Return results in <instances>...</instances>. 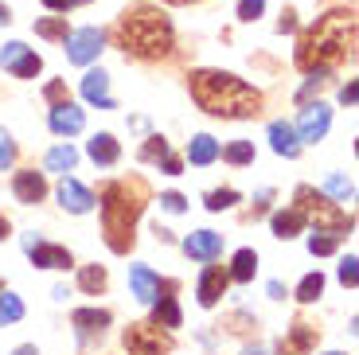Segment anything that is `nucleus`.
Listing matches in <instances>:
<instances>
[{"instance_id": "obj_1", "label": "nucleus", "mask_w": 359, "mask_h": 355, "mask_svg": "<svg viewBox=\"0 0 359 355\" xmlns=\"http://www.w3.org/2000/svg\"><path fill=\"white\" fill-rule=\"evenodd\" d=\"M188 90L196 106L211 117H254L262 109L258 90L226 71H196L188 79Z\"/></svg>"}, {"instance_id": "obj_2", "label": "nucleus", "mask_w": 359, "mask_h": 355, "mask_svg": "<svg viewBox=\"0 0 359 355\" xmlns=\"http://www.w3.org/2000/svg\"><path fill=\"white\" fill-rule=\"evenodd\" d=\"M355 51V12H328L320 16L305 36H301V47H297V67H336L344 62L348 55Z\"/></svg>"}, {"instance_id": "obj_3", "label": "nucleus", "mask_w": 359, "mask_h": 355, "mask_svg": "<svg viewBox=\"0 0 359 355\" xmlns=\"http://www.w3.org/2000/svg\"><path fill=\"white\" fill-rule=\"evenodd\" d=\"M144 199H149L144 180H114L102 187V231H106V246L114 254H129L133 222L141 219Z\"/></svg>"}, {"instance_id": "obj_4", "label": "nucleus", "mask_w": 359, "mask_h": 355, "mask_svg": "<svg viewBox=\"0 0 359 355\" xmlns=\"http://www.w3.org/2000/svg\"><path fill=\"white\" fill-rule=\"evenodd\" d=\"M117 43L137 59H161L172 51V24L156 8H133L117 24Z\"/></svg>"}, {"instance_id": "obj_5", "label": "nucleus", "mask_w": 359, "mask_h": 355, "mask_svg": "<svg viewBox=\"0 0 359 355\" xmlns=\"http://www.w3.org/2000/svg\"><path fill=\"white\" fill-rule=\"evenodd\" d=\"M297 211L305 215V219H313L316 231H348L351 227L348 215L324 196V192H316V187H309V184L297 187Z\"/></svg>"}, {"instance_id": "obj_6", "label": "nucleus", "mask_w": 359, "mask_h": 355, "mask_svg": "<svg viewBox=\"0 0 359 355\" xmlns=\"http://www.w3.org/2000/svg\"><path fill=\"white\" fill-rule=\"evenodd\" d=\"M121 340H126L129 355H168L172 351V336L161 332V324H129Z\"/></svg>"}, {"instance_id": "obj_7", "label": "nucleus", "mask_w": 359, "mask_h": 355, "mask_svg": "<svg viewBox=\"0 0 359 355\" xmlns=\"http://www.w3.org/2000/svg\"><path fill=\"white\" fill-rule=\"evenodd\" d=\"M0 67L12 71L16 79H36V74L43 71V59H39L32 47H24V43H4V51H0Z\"/></svg>"}, {"instance_id": "obj_8", "label": "nucleus", "mask_w": 359, "mask_h": 355, "mask_svg": "<svg viewBox=\"0 0 359 355\" xmlns=\"http://www.w3.org/2000/svg\"><path fill=\"white\" fill-rule=\"evenodd\" d=\"M102 43H106V36H102L98 27H79V32L67 36V59L79 62V67H86V62L98 59Z\"/></svg>"}, {"instance_id": "obj_9", "label": "nucleus", "mask_w": 359, "mask_h": 355, "mask_svg": "<svg viewBox=\"0 0 359 355\" xmlns=\"http://www.w3.org/2000/svg\"><path fill=\"white\" fill-rule=\"evenodd\" d=\"M328 125H332V109L324 102H309L301 109V121H297V141H324Z\"/></svg>"}, {"instance_id": "obj_10", "label": "nucleus", "mask_w": 359, "mask_h": 355, "mask_svg": "<svg viewBox=\"0 0 359 355\" xmlns=\"http://www.w3.org/2000/svg\"><path fill=\"white\" fill-rule=\"evenodd\" d=\"M24 250H27V257H32V266H39V269H67L71 266V250L39 242L36 234H24Z\"/></svg>"}, {"instance_id": "obj_11", "label": "nucleus", "mask_w": 359, "mask_h": 355, "mask_svg": "<svg viewBox=\"0 0 359 355\" xmlns=\"http://www.w3.org/2000/svg\"><path fill=\"white\" fill-rule=\"evenodd\" d=\"M226 269H219V266H207L203 274H199V304L203 309H215L219 304V297L226 293Z\"/></svg>"}, {"instance_id": "obj_12", "label": "nucleus", "mask_w": 359, "mask_h": 355, "mask_svg": "<svg viewBox=\"0 0 359 355\" xmlns=\"http://www.w3.org/2000/svg\"><path fill=\"white\" fill-rule=\"evenodd\" d=\"M184 250H188V257H196V262H211V257L223 254V234L215 231H196L184 239Z\"/></svg>"}, {"instance_id": "obj_13", "label": "nucleus", "mask_w": 359, "mask_h": 355, "mask_svg": "<svg viewBox=\"0 0 359 355\" xmlns=\"http://www.w3.org/2000/svg\"><path fill=\"white\" fill-rule=\"evenodd\" d=\"M129 285H133V297L141 304H153L156 297H161V277H156L149 266H133V269H129Z\"/></svg>"}, {"instance_id": "obj_14", "label": "nucleus", "mask_w": 359, "mask_h": 355, "mask_svg": "<svg viewBox=\"0 0 359 355\" xmlns=\"http://www.w3.org/2000/svg\"><path fill=\"white\" fill-rule=\"evenodd\" d=\"M86 125V117H82V109H74L71 102H55L51 106V129L59 137H74Z\"/></svg>"}, {"instance_id": "obj_15", "label": "nucleus", "mask_w": 359, "mask_h": 355, "mask_svg": "<svg viewBox=\"0 0 359 355\" xmlns=\"http://www.w3.org/2000/svg\"><path fill=\"white\" fill-rule=\"evenodd\" d=\"M82 98H86L90 106H98V109H114V98H109V79H106V71H90L86 79H82Z\"/></svg>"}, {"instance_id": "obj_16", "label": "nucleus", "mask_w": 359, "mask_h": 355, "mask_svg": "<svg viewBox=\"0 0 359 355\" xmlns=\"http://www.w3.org/2000/svg\"><path fill=\"white\" fill-rule=\"evenodd\" d=\"M12 192H16L20 203H39V199L47 196V180L39 176V172H16V180H12Z\"/></svg>"}, {"instance_id": "obj_17", "label": "nucleus", "mask_w": 359, "mask_h": 355, "mask_svg": "<svg viewBox=\"0 0 359 355\" xmlns=\"http://www.w3.org/2000/svg\"><path fill=\"white\" fill-rule=\"evenodd\" d=\"M59 203L74 215H86L90 207H94V196H90L79 180H63V184H59Z\"/></svg>"}, {"instance_id": "obj_18", "label": "nucleus", "mask_w": 359, "mask_h": 355, "mask_svg": "<svg viewBox=\"0 0 359 355\" xmlns=\"http://www.w3.org/2000/svg\"><path fill=\"white\" fill-rule=\"evenodd\" d=\"M269 145H273V152H278V156H289V160L301 152L297 129H293L289 121H273V125H269Z\"/></svg>"}, {"instance_id": "obj_19", "label": "nucleus", "mask_w": 359, "mask_h": 355, "mask_svg": "<svg viewBox=\"0 0 359 355\" xmlns=\"http://www.w3.org/2000/svg\"><path fill=\"white\" fill-rule=\"evenodd\" d=\"M90 160L94 164H102V168H109V164H117V156H121V145L114 141V133H98L94 141L86 145Z\"/></svg>"}, {"instance_id": "obj_20", "label": "nucleus", "mask_w": 359, "mask_h": 355, "mask_svg": "<svg viewBox=\"0 0 359 355\" xmlns=\"http://www.w3.org/2000/svg\"><path fill=\"white\" fill-rule=\"evenodd\" d=\"M305 215L297 211V207H289V211H278L273 215V222H269V227H273V234H278V239H293V234H301L305 231Z\"/></svg>"}, {"instance_id": "obj_21", "label": "nucleus", "mask_w": 359, "mask_h": 355, "mask_svg": "<svg viewBox=\"0 0 359 355\" xmlns=\"http://www.w3.org/2000/svg\"><path fill=\"white\" fill-rule=\"evenodd\" d=\"M106 324H109V312L106 309H79V312H74V328H79L82 336H94V332L102 336Z\"/></svg>"}, {"instance_id": "obj_22", "label": "nucleus", "mask_w": 359, "mask_h": 355, "mask_svg": "<svg viewBox=\"0 0 359 355\" xmlns=\"http://www.w3.org/2000/svg\"><path fill=\"white\" fill-rule=\"evenodd\" d=\"M215 156H219V145H215V137L199 133L196 141L188 145V160H191V164H199V168H203V164H211Z\"/></svg>"}, {"instance_id": "obj_23", "label": "nucleus", "mask_w": 359, "mask_h": 355, "mask_svg": "<svg viewBox=\"0 0 359 355\" xmlns=\"http://www.w3.org/2000/svg\"><path fill=\"white\" fill-rule=\"evenodd\" d=\"M254 269H258V254H254V250H238V254H234V262H231V274H226V277H234V281H250Z\"/></svg>"}, {"instance_id": "obj_24", "label": "nucleus", "mask_w": 359, "mask_h": 355, "mask_svg": "<svg viewBox=\"0 0 359 355\" xmlns=\"http://www.w3.org/2000/svg\"><path fill=\"white\" fill-rule=\"evenodd\" d=\"M74 164H79V152L71 145H59V149L47 152V172H71Z\"/></svg>"}, {"instance_id": "obj_25", "label": "nucleus", "mask_w": 359, "mask_h": 355, "mask_svg": "<svg viewBox=\"0 0 359 355\" xmlns=\"http://www.w3.org/2000/svg\"><path fill=\"white\" fill-rule=\"evenodd\" d=\"M289 344L297 347V351H313V344H316V328L309 324V320H297L293 324V332H289Z\"/></svg>"}, {"instance_id": "obj_26", "label": "nucleus", "mask_w": 359, "mask_h": 355, "mask_svg": "<svg viewBox=\"0 0 359 355\" xmlns=\"http://www.w3.org/2000/svg\"><path fill=\"white\" fill-rule=\"evenodd\" d=\"M20 316H24V301L16 293H0V328L4 324H16Z\"/></svg>"}, {"instance_id": "obj_27", "label": "nucleus", "mask_w": 359, "mask_h": 355, "mask_svg": "<svg viewBox=\"0 0 359 355\" xmlns=\"http://www.w3.org/2000/svg\"><path fill=\"white\" fill-rule=\"evenodd\" d=\"M180 304L172 301V297H161V304H156V324L161 328H180Z\"/></svg>"}, {"instance_id": "obj_28", "label": "nucleus", "mask_w": 359, "mask_h": 355, "mask_svg": "<svg viewBox=\"0 0 359 355\" xmlns=\"http://www.w3.org/2000/svg\"><path fill=\"white\" fill-rule=\"evenodd\" d=\"M79 285L86 289V293H102V289H106V269L102 266H82Z\"/></svg>"}, {"instance_id": "obj_29", "label": "nucleus", "mask_w": 359, "mask_h": 355, "mask_svg": "<svg viewBox=\"0 0 359 355\" xmlns=\"http://www.w3.org/2000/svg\"><path fill=\"white\" fill-rule=\"evenodd\" d=\"M320 293H324V277L320 274H309L305 281L297 285V301H301V304H313Z\"/></svg>"}, {"instance_id": "obj_30", "label": "nucleus", "mask_w": 359, "mask_h": 355, "mask_svg": "<svg viewBox=\"0 0 359 355\" xmlns=\"http://www.w3.org/2000/svg\"><path fill=\"white\" fill-rule=\"evenodd\" d=\"M36 36L43 39H67V16H47L36 24Z\"/></svg>"}, {"instance_id": "obj_31", "label": "nucleus", "mask_w": 359, "mask_h": 355, "mask_svg": "<svg viewBox=\"0 0 359 355\" xmlns=\"http://www.w3.org/2000/svg\"><path fill=\"white\" fill-rule=\"evenodd\" d=\"M336 246H340V239H336V234H328V231H316L313 239H309V250H313V254H336Z\"/></svg>"}, {"instance_id": "obj_32", "label": "nucleus", "mask_w": 359, "mask_h": 355, "mask_svg": "<svg viewBox=\"0 0 359 355\" xmlns=\"http://www.w3.org/2000/svg\"><path fill=\"white\" fill-rule=\"evenodd\" d=\"M238 203V192L234 187H223V192H211L207 196V211H226V207Z\"/></svg>"}, {"instance_id": "obj_33", "label": "nucleus", "mask_w": 359, "mask_h": 355, "mask_svg": "<svg viewBox=\"0 0 359 355\" xmlns=\"http://www.w3.org/2000/svg\"><path fill=\"white\" fill-rule=\"evenodd\" d=\"M223 156H226V164H250V160H254V145L250 141H234Z\"/></svg>"}, {"instance_id": "obj_34", "label": "nucleus", "mask_w": 359, "mask_h": 355, "mask_svg": "<svg viewBox=\"0 0 359 355\" xmlns=\"http://www.w3.org/2000/svg\"><path fill=\"white\" fill-rule=\"evenodd\" d=\"M324 192H328V196H336V199H351V196H355V184H351V180H344V176H328Z\"/></svg>"}, {"instance_id": "obj_35", "label": "nucleus", "mask_w": 359, "mask_h": 355, "mask_svg": "<svg viewBox=\"0 0 359 355\" xmlns=\"http://www.w3.org/2000/svg\"><path fill=\"white\" fill-rule=\"evenodd\" d=\"M262 12H266V0H238V20H246V24H254Z\"/></svg>"}, {"instance_id": "obj_36", "label": "nucleus", "mask_w": 359, "mask_h": 355, "mask_svg": "<svg viewBox=\"0 0 359 355\" xmlns=\"http://www.w3.org/2000/svg\"><path fill=\"white\" fill-rule=\"evenodd\" d=\"M164 152H168V141H164V137H149L144 149H141V160H161Z\"/></svg>"}, {"instance_id": "obj_37", "label": "nucleus", "mask_w": 359, "mask_h": 355, "mask_svg": "<svg viewBox=\"0 0 359 355\" xmlns=\"http://www.w3.org/2000/svg\"><path fill=\"white\" fill-rule=\"evenodd\" d=\"M359 262H355V254H348V257H344V262H340V281L344 285H348V289H355V281H359Z\"/></svg>"}, {"instance_id": "obj_38", "label": "nucleus", "mask_w": 359, "mask_h": 355, "mask_svg": "<svg viewBox=\"0 0 359 355\" xmlns=\"http://www.w3.org/2000/svg\"><path fill=\"white\" fill-rule=\"evenodd\" d=\"M12 160H16V145H12V137L4 133V129H0V172L8 168Z\"/></svg>"}, {"instance_id": "obj_39", "label": "nucleus", "mask_w": 359, "mask_h": 355, "mask_svg": "<svg viewBox=\"0 0 359 355\" xmlns=\"http://www.w3.org/2000/svg\"><path fill=\"white\" fill-rule=\"evenodd\" d=\"M161 207H164V211H172V215H180L188 203H184V196H180V192H164V196H161Z\"/></svg>"}, {"instance_id": "obj_40", "label": "nucleus", "mask_w": 359, "mask_h": 355, "mask_svg": "<svg viewBox=\"0 0 359 355\" xmlns=\"http://www.w3.org/2000/svg\"><path fill=\"white\" fill-rule=\"evenodd\" d=\"M43 94H47V102H51V106H55V102H63L67 86H63V82H47V90H43Z\"/></svg>"}, {"instance_id": "obj_41", "label": "nucleus", "mask_w": 359, "mask_h": 355, "mask_svg": "<svg viewBox=\"0 0 359 355\" xmlns=\"http://www.w3.org/2000/svg\"><path fill=\"white\" fill-rule=\"evenodd\" d=\"M355 98H359V86H355V82H348V86L340 90V102H344V106H355Z\"/></svg>"}, {"instance_id": "obj_42", "label": "nucleus", "mask_w": 359, "mask_h": 355, "mask_svg": "<svg viewBox=\"0 0 359 355\" xmlns=\"http://www.w3.org/2000/svg\"><path fill=\"white\" fill-rule=\"evenodd\" d=\"M43 8H51V12H63L67 16V8H74L71 0H43Z\"/></svg>"}, {"instance_id": "obj_43", "label": "nucleus", "mask_w": 359, "mask_h": 355, "mask_svg": "<svg viewBox=\"0 0 359 355\" xmlns=\"http://www.w3.org/2000/svg\"><path fill=\"white\" fill-rule=\"evenodd\" d=\"M161 160H164V172H168V176H180V160L176 156H168V152H164Z\"/></svg>"}, {"instance_id": "obj_44", "label": "nucleus", "mask_w": 359, "mask_h": 355, "mask_svg": "<svg viewBox=\"0 0 359 355\" xmlns=\"http://www.w3.org/2000/svg\"><path fill=\"white\" fill-rule=\"evenodd\" d=\"M293 27H297L293 12H285V16H281V24H278V32H293Z\"/></svg>"}, {"instance_id": "obj_45", "label": "nucleus", "mask_w": 359, "mask_h": 355, "mask_svg": "<svg viewBox=\"0 0 359 355\" xmlns=\"http://www.w3.org/2000/svg\"><path fill=\"white\" fill-rule=\"evenodd\" d=\"M269 297H273V301H281V297H285V289H281V281H269Z\"/></svg>"}, {"instance_id": "obj_46", "label": "nucleus", "mask_w": 359, "mask_h": 355, "mask_svg": "<svg viewBox=\"0 0 359 355\" xmlns=\"http://www.w3.org/2000/svg\"><path fill=\"white\" fill-rule=\"evenodd\" d=\"M278 355H305V351H297L293 344H281V347H278Z\"/></svg>"}, {"instance_id": "obj_47", "label": "nucleus", "mask_w": 359, "mask_h": 355, "mask_svg": "<svg viewBox=\"0 0 359 355\" xmlns=\"http://www.w3.org/2000/svg\"><path fill=\"white\" fill-rule=\"evenodd\" d=\"M8 234H12V227H8V219L0 215V239H8Z\"/></svg>"}, {"instance_id": "obj_48", "label": "nucleus", "mask_w": 359, "mask_h": 355, "mask_svg": "<svg viewBox=\"0 0 359 355\" xmlns=\"http://www.w3.org/2000/svg\"><path fill=\"white\" fill-rule=\"evenodd\" d=\"M12 355H39V351H36V347H32V344H24V347H16V351H12Z\"/></svg>"}, {"instance_id": "obj_49", "label": "nucleus", "mask_w": 359, "mask_h": 355, "mask_svg": "<svg viewBox=\"0 0 359 355\" xmlns=\"http://www.w3.org/2000/svg\"><path fill=\"white\" fill-rule=\"evenodd\" d=\"M243 355H269V351H266V347H246Z\"/></svg>"}, {"instance_id": "obj_50", "label": "nucleus", "mask_w": 359, "mask_h": 355, "mask_svg": "<svg viewBox=\"0 0 359 355\" xmlns=\"http://www.w3.org/2000/svg\"><path fill=\"white\" fill-rule=\"evenodd\" d=\"M8 20H12V12L4 8V4H0V24H8Z\"/></svg>"}, {"instance_id": "obj_51", "label": "nucleus", "mask_w": 359, "mask_h": 355, "mask_svg": "<svg viewBox=\"0 0 359 355\" xmlns=\"http://www.w3.org/2000/svg\"><path fill=\"white\" fill-rule=\"evenodd\" d=\"M164 4H191V0H164Z\"/></svg>"}, {"instance_id": "obj_52", "label": "nucleus", "mask_w": 359, "mask_h": 355, "mask_svg": "<svg viewBox=\"0 0 359 355\" xmlns=\"http://www.w3.org/2000/svg\"><path fill=\"white\" fill-rule=\"evenodd\" d=\"M71 4H86V0H71Z\"/></svg>"}, {"instance_id": "obj_53", "label": "nucleus", "mask_w": 359, "mask_h": 355, "mask_svg": "<svg viewBox=\"0 0 359 355\" xmlns=\"http://www.w3.org/2000/svg\"><path fill=\"white\" fill-rule=\"evenodd\" d=\"M328 355H344V351H328Z\"/></svg>"}]
</instances>
